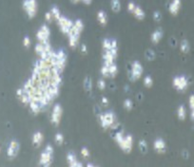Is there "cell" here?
Wrapping results in <instances>:
<instances>
[{"instance_id":"74e56055","label":"cell","mask_w":194,"mask_h":167,"mask_svg":"<svg viewBox=\"0 0 194 167\" xmlns=\"http://www.w3.org/2000/svg\"><path fill=\"white\" fill-rule=\"evenodd\" d=\"M81 155H82V157H83L84 159H88V158L89 157V149L86 148V147H83V148L81 149Z\"/></svg>"},{"instance_id":"44dd1931","label":"cell","mask_w":194,"mask_h":167,"mask_svg":"<svg viewBox=\"0 0 194 167\" xmlns=\"http://www.w3.org/2000/svg\"><path fill=\"white\" fill-rule=\"evenodd\" d=\"M189 49H190V46H189V43L187 40L184 39L181 44H180V50L183 53H187L189 52Z\"/></svg>"},{"instance_id":"603a6c76","label":"cell","mask_w":194,"mask_h":167,"mask_svg":"<svg viewBox=\"0 0 194 167\" xmlns=\"http://www.w3.org/2000/svg\"><path fill=\"white\" fill-rule=\"evenodd\" d=\"M83 86H84V88H85L86 91H88V92L91 91V89H92V81L89 76L84 79V85Z\"/></svg>"},{"instance_id":"5b68a950","label":"cell","mask_w":194,"mask_h":167,"mask_svg":"<svg viewBox=\"0 0 194 167\" xmlns=\"http://www.w3.org/2000/svg\"><path fill=\"white\" fill-rule=\"evenodd\" d=\"M80 34H81V32H79L74 26H72L69 32L68 33V35H69V44L72 49L76 47V46L78 45Z\"/></svg>"},{"instance_id":"e0dca14e","label":"cell","mask_w":194,"mask_h":167,"mask_svg":"<svg viewBox=\"0 0 194 167\" xmlns=\"http://www.w3.org/2000/svg\"><path fill=\"white\" fill-rule=\"evenodd\" d=\"M131 13L133 14V16H134L135 18H137V19H139V20H142V19H144V18L146 17L145 12H144L139 6H137V5H136L135 9L133 10V12H132Z\"/></svg>"},{"instance_id":"7a4b0ae2","label":"cell","mask_w":194,"mask_h":167,"mask_svg":"<svg viewBox=\"0 0 194 167\" xmlns=\"http://www.w3.org/2000/svg\"><path fill=\"white\" fill-rule=\"evenodd\" d=\"M53 153H54V148L52 145H47L45 150L42 152L40 156V164L43 166H48L51 165L53 161Z\"/></svg>"},{"instance_id":"52a82bcc","label":"cell","mask_w":194,"mask_h":167,"mask_svg":"<svg viewBox=\"0 0 194 167\" xmlns=\"http://www.w3.org/2000/svg\"><path fill=\"white\" fill-rule=\"evenodd\" d=\"M172 85L178 91H185L188 86V81L185 76H176L172 81Z\"/></svg>"},{"instance_id":"2e32d148","label":"cell","mask_w":194,"mask_h":167,"mask_svg":"<svg viewBox=\"0 0 194 167\" xmlns=\"http://www.w3.org/2000/svg\"><path fill=\"white\" fill-rule=\"evenodd\" d=\"M97 20L100 23V25L106 26L108 24V15L104 11H99L97 12Z\"/></svg>"},{"instance_id":"3957f363","label":"cell","mask_w":194,"mask_h":167,"mask_svg":"<svg viewBox=\"0 0 194 167\" xmlns=\"http://www.w3.org/2000/svg\"><path fill=\"white\" fill-rule=\"evenodd\" d=\"M56 22L58 27L60 28V31L65 34H68L70 29L72 28V26H74V22L63 15H61V17L58 20H56Z\"/></svg>"},{"instance_id":"f35d334b","label":"cell","mask_w":194,"mask_h":167,"mask_svg":"<svg viewBox=\"0 0 194 167\" xmlns=\"http://www.w3.org/2000/svg\"><path fill=\"white\" fill-rule=\"evenodd\" d=\"M23 46L25 47L26 49L30 47V46H31V40H30V38H29L28 36L24 37V39H23Z\"/></svg>"},{"instance_id":"836d02e7","label":"cell","mask_w":194,"mask_h":167,"mask_svg":"<svg viewBox=\"0 0 194 167\" xmlns=\"http://www.w3.org/2000/svg\"><path fill=\"white\" fill-rule=\"evenodd\" d=\"M124 134H123V132H118V133H116L115 134V137H114V140H115V141L117 142V145L119 144L120 141H122V140L124 139Z\"/></svg>"},{"instance_id":"bcb514c9","label":"cell","mask_w":194,"mask_h":167,"mask_svg":"<svg viewBox=\"0 0 194 167\" xmlns=\"http://www.w3.org/2000/svg\"><path fill=\"white\" fill-rule=\"evenodd\" d=\"M70 2H71V3H74V4H76V3L81 2V0H70Z\"/></svg>"},{"instance_id":"277c9868","label":"cell","mask_w":194,"mask_h":167,"mask_svg":"<svg viewBox=\"0 0 194 167\" xmlns=\"http://www.w3.org/2000/svg\"><path fill=\"white\" fill-rule=\"evenodd\" d=\"M100 123L104 129H109L112 127L113 124L115 123V117L111 112L102 114L100 116Z\"/></svg>"},{"instance_id":"1f68e13d","label":"cell","mask_w":194,"mask_h":167,"mask_svg":"<svg viewBox=\"0 0 194 167\" xmlns=\"http://www.w3.org/2000/svg\"><path fill=\"white\" fill-rule=\"evenodd\" d=\"M101 74L103 77H110V69H109V66H105L103 65L102 68H101Z\"/></svg>"},{"instance_id":"d4e9b609","label":"cell","mask_w":194,"mask_h":167,"mask_svg":"<svg viewBox=\"0 0 194 167\" xmlns=\"http://www.w3.org/2000/svg\"><path fill=\"white\" fill-rule=\"evenodd\" d=\"M109 69H110V77H115L117 72H118V68H117V66L115 63H112L110 66H109Z\"/></svg>"},{"instance_id":"e575fe53","label":"cell","mask_w":194,"mask_h":167,"mask_svg":"<svg viewBox=\"0 0 194 167\" xmlns=\"http://www.w3.org/2000/svg\"><path fill=\"white\" fill-rule=\"evenodd\" d=\"M162 18H163V16H162V13H161L160 12L155 11V12H153V19H154L155 22H158V23H159V22L162 20Z\"/></svg>"},{"instance_id":"83f0119b","label":"cell","mask_w":194,"mask_h":167,"mask_svg":"<svg viewBox=\"0 0 194 167\" xmlns=\"http://www.w3.org/2000/svg\"><path fill=\"white\" fill-rule=\"evenodd\" d=\"M34 51H35V52L37 53V54H39V55H41L43 52H44V51H45V49H44V45L42 44V43H38L36 46H35V47H34Z\"/></svg>"},{"instance_id":"484cf974","label":"cell","mask_w":194,"mask_h":167,"mask_svg":"<svg viewBox=\"0 0 194 167\" xmlns=\"http://www.w3.org/2000/svg\"><path fill=\"white\" fill-rule=\"evenodd\" d=\"M139 149L144 154L147 153L148 152V145H147V142H146L145 140H140L139 141Z\"/></svg>"},{"instance_id":"9c48e42d","label":"cell","mask_w":194,"mask_h":167,"mask_svg":"<svg viewBox=\"0 0 194 167\" xmlns=\"http://www.w3.org/2000/svg\"><path fill=\"white\" fill-rule=\"evenodd\" d=\"M51 35V32H50V28H48L47 25H43L41 26V28L38 30V32H36V38L39 42H45L48 41V38H50Z\"/></svg>"},{"instance_id":"ac0fdd59","label":"cell","mask_w":194,"mask_h":167,"mask_svg":"<svg viewBox=\"0 0 194 167\" xmlns=\"http://www.w3.org/2000/svg\"><path fill=\"white\" fill-rule=\"evenodd\" d=\"M29 106H30L31 110H32L34 114H38V113L42 110V107H41V106H40V104H39L38 101L32 100L31 103L29 104Z\"/></svg>"},{"instance_id":"f6af8a7d","label":"cell","mask_w":194,"mask_h":167,"mask_svg":"<svg viewBox=\"0 0 194 167\" xmlns=\"http://www.w3.org/2000/svg\"><path fill=\"white\" fill-rule=\"evenodd\" d=\"M102 103H103V105H109V100L106 97H103L102 98Z\"/></svg>"},{"instance_id":"30bf717a","label":"cell","mask_w":194,"mask_h":167,"mask_svg":"<svg viewBox=\"0 0 194 167\" xmlns=\"http://www.w3.org/2000/svg\"><path fill=\"white\" fill-rule=\"evenodd\" d=\"M20 149L19 142L17 140H12L7 148V156L9 159H13L17 156Z\"/></svg>"},{"instance_id":"ba28073f","label":"cell","mask_w":194,"mask_h":167,"mask_svg":"<svg viewBox=\"0 0 194 167\" xmlns=\"http://www.w3.org/2000/svg\"><path fill=\"white\" fill-rule=\"evenodd\" d=\"M132 145H133V139L130 135L125 136L122 141H120L118 144L119 147L125 153H130V151L132 150Z\"/></svg>"},{"instance_id":"9a60e30c","label":"cell","mask_w":194,"mask_h":167,"mask_svg":"<svg viewBox=\"0 0 194 167\" xmlns=\"http://www.w3.org/2000/svg\"><path fill=\"white\" fill-rule=\"evenodd\" d=\"M43 140H44V136L41 132H35L33 136V144L34 146L38 147L41 145V144L43 142Z\"/></svg>"},{"instance_id":"ab89813d","label":"cell","mask_w":194,"mask_h":167,"mask_svg":"<svg viewBox=\"0 0 194 167\" xmlns=\"http://www.w3.org/2000/svg\"><path fill=\"white\" fill-rule=\"evenodd\" d=\"M127 7H128V8H127V9H128V11H129V12L131 13V12H133V10L135 9V7H136V4H135V3H133V2H129V3H128V6H127Z\"/></svg>"},{"instance_id":"60d3db41","label":"cell","mask_w":194,"mask_h":167,"mask_svg":"<svg viewBox=\"0 0 194 167\" xmlns=\"http://www.w3.org/2000/svg\"><path fill=\"white\" fill-rule=\"evenodd\" d=\"M45 19H46L47 22H52V20L54 19V16H53V14H52L51 12H46V14H45Z\"/></svg>"},{"instance_id":"8d00e7d4","label":"cell","mask_w":194,"mask_h":167,"mask_svg":"<svg viewBox=\"0 0 194 167\" xmlns=\"http://www.w3.org/2000/svg\"><path fill=\"white\" fill-rule=\"evenodd\" d=\"M110 45H111V40L105 39L103 41V49L104 50H110Z\"/></svg>"},{"instance_id":"d6a6232c","label":"cell","mask_w":194,"mask_h":167,"mask_svg":"<svg viewBox=\"0 0 194 167\" xmlns=\"http://www.w3.org/2000/svg\"><path fill=\"white\" fill-rule=\"evenodd\" d=\"M55 142H56L57 145H61L64 142V137H63V135L61 133H57L55 135Z\"/></svg>"},{"instance_id":"5bb4252c","label":"cell","mask_w":194,"mask_h":167,"mask_svg":"<svg viewBox=\"0 0 194 167\" xmlns=\"http://www.w3.org/2000/svg\"><path fill=\"white\" fill-rule=\"evenodd\" d=\"M162 37H163V31L161 29H157L152 32L151 36V40L153 44H158L161 41Z\"/></svg>"},{"instance_id":"8992f818","label":"cell","mask_w":194,"mask_h":167,"mask_svg":"<svg viewBox=\"0 0 194 167\" xmlns=\"http://www.w3.org/2000/svg\"><path fill=\"white\" fill-rule=\"evenodd\" d=\"M143 74V66L142 65L138 62V61H135L133 62L132 66H131V69H130V79L131 81H135V80H138Z\"/></svg>"},{"instance_id":"6da1fadb","label":"cell","mask_w":194,"mask_h":167,"mask_svg":"<svg viewBox=\"0 0 194 167\" xmlns=\"http://www.w3.org/2000/svg\"><path fill=\"white\" fill-rule=\"evenodd\" d=\"M22 7L29 18H33L38 11V5L36 0H23Z\"/></svg>"},{"instance_id":"f546056e","label":"cell","mask_w":194,"mask_h":167,"mask_svg":"<svg viewBox=\"0 0 194 167\" xmlns=\"http://www.w3.org/2000/svg\"><path fill=\"white\" fill-rule=\"evenodd\" d=\"M145 55H146V58H147L149 61H152L155 58V53L152 50H148L147 52H146Z\"/></svg>"},{"instance_id":"4fadbf2b","label":"cell","mask_w":194,"mask_h":167,"mask_svg":"<svg viewBox=\"0 0 194 167\" xmlns=\"http://www.w3.org/2000/svg\"><path fill=\"white\" fill-rule=\"evenodd\" d=\"M153 147L155 149V151L157 153H164L166 151V142L164 141V140L162 139H157L155 141H154V144H153Z\"/></svg>"},{"instance_id":"d6986e66","label":"cell","mask_w":194,"mask_h":167,"mask_svg":"<svg viewBox=\"0 0 194 167\" xmlns=\"http://www.w3.org/2000/svg\"><path fill=\"white\" fill-rule=\"evenodd\" d=\"M110 9L113 12H119L121 11L120 0H110Z\"/></svg>"},{"instance_id":"7c38bea8","label":"cell","mask_w":194,"mask_h":167,"mask_svg":"<svg viewBox=\"0 0 194 167\" xmlns=\"http://www.w3.org/2000/svg\"><path fill=\"white\" fill-rule=\"evenodd\" d=\"M181 6H182L181 0H171V4L168 6V11L171 15H177L178 12H180Z\"/></svg>"},{"instance_id":"cb8c5ba5","label":"cell","mask_w":194,"mask_h":167,"mask_svg":"<svg viewBox=\"0 0 194 167\" xmlns=\"http://www.w3.org/2000/svg\"><path fill=\"white\" fill-rule=\"evenodd\" d=\"M50 12H52V14H53V16H54V19L58 20V19L61 17V12H60V10H59L57 7H55V6L52 7L51 10H50Z\"/></svg>"},{"instance_id":"4316f807","label":"cell","mask_w":194,"mask_h":167,"mask_svg":"<svg viewBox=\"0 0 194 167\" xmlns=\"http://www.w3.org/2000/svg\"><path fill=\"white\" fill-rule=\"evenodd\" d=\"M74 26L79 31V32H83V30H84V23L82 22V20H80V19H77V20H75L74 22Z\"/></svg>"},{"instance_id":"b9f144b4","label":"cell","mask_w":194,"mask_h":167,"mask_svg":"<svg viewBox=\"0 0 194 167\" xmlns=\"http://www.w3.org/2000/svg\"><path fill=\"white\" fill-rule=\"evenodd\" d=\"M189 106L190 109H194V95H190L189 97Z\"/></svg>"},{"instance_id":"7402d4cb","label":"cell","mask_w":194,"mask_h":167,"mask_svg":"<svg viewBox=\"0 0 194 167\" xmlns=\"http://www.w3.org/2000/svg\"><path fill=\"white\" fill-rule=\"evenodd\" d=\"M67 160H68V162H69V164L70 167H74V163L77 161V159H76L75 154L71 153V152L67 155Z\"/></svg>"},{"instance_id":"ffe728a7","label":"cell","mask_w":194,"mask_h":167,"mask_svg":"<svg viewBox=\"0 0 194 167\" xmlns=\"http://www.w3.org/2000/svg\"><path fill=\"white\" fill-rule=\"evenodd\" d=\"M177 115H178V119L181 121H184L186 120V108L184 106H180L178 107V110H177Z\"/></svg>"},{"instance_id":"4dcf8cb0","label":"cell","mask_w":194,"mask_h":167,"mask_svg":"<svg viewBox=\"0 0 194 167\" xmlns=\"http://www.w3.org/2000/svg\"><path fill=\"white\" fill-rule=\"evenodd\" d=\"M123 106H124V108H125L126 110H130V109H132L133 103H132L131 100H130V99H126V100L124 101Z\"/></svg>"},{"instance_id":"d590c367","label":"cell","mask_w":194,"mask_h":167,"mask_svg":"<svg viewBox=\"0 0 194 167\" xmlns=\"http://www.w3.org/2000/svg\"><path fill=\"white\" fill-rule=\"evenodd\" d=\"M97 87H98L100 90H104L106 88V82L103 79H99L97 81Z\"/></svg>"},{"instance_id":"f1b7e54d","label":"cell","mask_w":194,"mask_h":167,"mask_svg":"<svg viewBox=\"0 0 194 167\" xmlns=\"http://www.w3.org/2000/svg\"><path fill=\"white\" fill-rule=\"evenodd\" d=\"M144 85L147 87H151L153 85V80L151 76H146L144 79Z\"/></svg>"},{"instance_id":"7bdbcfd3","label":"cell","mask_w":194,"mask_h":167,"mask_svg":"<svg viewBox=\"0 0 194 167\" xmlns=\"http://www.w3.org/2000/svg\"><path fill=\"white\" fill-rule=\"evenodd\" d=\"M80 49H81V52H82V53H87V46L85 45V44H82L81 45V47H80Z\"/></svg>"},{"instance_id":"ee69618b","label":"cell","mask_w":194,"mask_h":167,"mask_svg":"<svg viewBox=\"0 0 194 167\" xmlns=\"http://www.w3.org/2000/svg\"><path fill=\"white\" fill-rule=\"evenodd\" d=\"M81 2L85 5H90L92 3V0H81Z\"/></svg>"},{"instance_id":"8fae6325","label":"cell","mask_w":194,"mask_h":167,"mask_svg":"<svg viewBox=\"0 0 194 167\" xmlns=\"http://www.w3.org/2000/svg\"><path fill=\"white\" fill-rule=\"evenodd\" d=\"M62 113H63V110H62L61 106H60V105H56V106L54 107L53 113H52V118H51L52 124H54V125H58L60 124Z\"/></svg>"},{"instance_id":"7dc6e473","label":"cell","mask_w":194,"mask_h":167,"mask_svg":"<svg viewBox=\"0 0 194 167\" xmlns=\"http://www.w3.org/2000/svg\"><path fill=\"white\" fill-rule=\"evenodd\" d=\"M191 119L194 122V109H191Z\"/></svg>"}]
</instances>
